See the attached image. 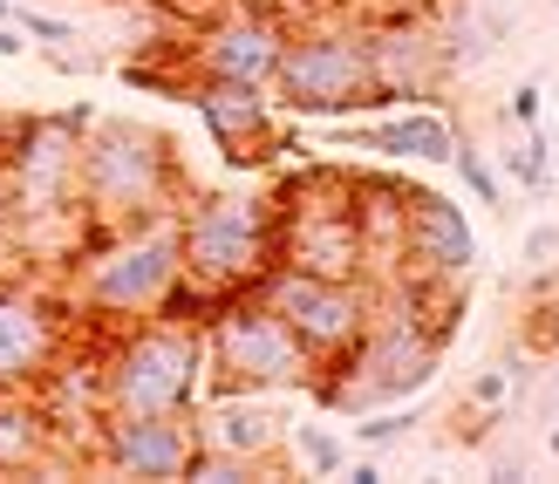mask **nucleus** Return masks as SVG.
Segmentation results:
<instances>
[{
	"instance_id": "7",
	"label": "nucleus",
	"mask_w": 559,
	"mask_h": 484,
	"mask_svg": "<svg viewBox=\"0 0 559 484\" xmlns=\"http://www.w3.org/2000/svg\"><path fill=\"white\" fill-rule=\"evenodd\" d=\"M205 382V328L144 315L123 321V334L103 349V416H151V410H191Z\"/></svg>"
},
{
	"instance_id": "10",
	"label": "nucleus",
	"mask_w": 559,
	"mask_h": 484,
	"mask_svg": "<svg viewBox=\"0 0 559 484\" xmlns=\"http://www.w3.org/2000/svg\"><path fill=\"white\" fill-rule=\"evenodd\" d=\"M260 300L287 315V328L321 355V368L342 362L376 321V294L361 280H328V273H300V267H273L260 280Z\"/></svg>"
},
{
	"instance_id": "9",
	"label": "nucleus",
	"mask_w": 559,
	"mask_h": 484,
	"mask_svg": "<svg viewBox=\"0 0 559 484\" xmlns=\"http://www.w3.org/2000/svg\"><path fill=\"white\" fill-rule=\"evenodd\" d=\"M0 151H8V219L21 233L82 225V123L75 117H35ZM82 239H90V225H82Z\"/></svg>"
},
{
	"instance_id": "12",
	"label": "nucleus",
	"mask_w": 559,
	"mask_h": 484,
	"mask_svg": "<svg viewBox=\"0 0 559 484\" xmlns=\"http://www.w3.org/2000/svg\"><path fill=\"white\" fill-rule=\"evenodd\" d=\"M403 212H409V246H403V273H424V280H451L464 287L471 267H478V233L451 191H430V185H403Z\"/></svg>"
},
{
	"instance_id": "25",
	"label": "nucleus",
	"mask_w": 559,
	"mask_h": 484,
	"mask_svg": "<svg viewBox=\"0 0 559 484\" xmlns=\"http://www.w3.org/2000/svg\"><path fill=\"white\" fill-rule=\"evenodd\" d=\"M14 21H21V35H35V42H75V27L69 21H55V14H41V8H14Z\"/></svg>"
},
{
	"instance_id": "31",
	"label": "nucleus",
	"mask_w": 559,
	"mask_h": 484,
	"mask_svg": "<svg viewBox=\"0 0 559 484\" xmlns=\"http://www.w3.org/2000/svg\"><path fill=\"white\" fill-rule=\"evenodd\" d=\"M27 42H21V21H0V62H8V55H21Z\"/></svg>"
},
{
	"instance_id": "33",
	"label": "nucleus",
	"mask_w": 559,
	"mask_h": 484,
	"mask_svg": "<svg viewBox=\"0 0 559 484\" xmlns=\"http://www.w3.org/2000/svg\"><path fill=\"white\" fill-rule=\"evenodd\" d=\"M546 458H559V423H546Z\"/></svg>"
},
{
	"instance_id": "2",
	"label": "nucleus",
	"mask_w": 559,
	"mask_h": 484,
	"mask_svg": "<svg viewBox=\"0 0 559 484\" xmlns=\"http://www.w3.org/2000/svg\"><path fill=\"white\" fill-rule=\"evenodd\" d=\"M185 205L178 185V144L151 123H96L82 137V225L117 233Z\"/></svg>"
},
{
	"instance_id": "13",
	"label": "nucleus",
	"mask_w": 559,
	"mask_h": 484,
	"mask_svg": "<svg viewBox=\"0 0 559 484\" xmlns=\"http://www.w3.org/2000/svg\"><path fill=\"white\" fill-rule=\"evenodd\" d=\"M191 103H199L205 130L218 137V151L233 164H260V157H280L294 151L287 137H273V90L266 82H233V75H199L191 82Z\"/></svg>"
},
{
	"instance_id": "28",
	"label": "nucleus",
	"mask_w": 559,
	"mask_h": 484,
	"mask_svg": "<svg viewBox=\"0 0 559 484\" xmlns=\"http://www.w3.org/2000/svg\"><path fill=\"white\" fill-rule=\"evenodd\" d=\"M512 117L525 130H539V82H519V90H512Z\"/></svg>"
},
{
	"instance_id": "20",
	"label": "nucleus",
	"mask_w": 559,
	"mask_h": 484,
	"mask_svg": "<svg viewBox=\"0 0 559 484\" xmlns=\"http://www.w3.org/2000/svg\"><path fill=\"white\" fill-rule=\"evenodd\" d=\"M451 164H457V178L471 185V198H485V205H506V178H498V164H491L478 144H471V137H457Z\"/></svg>"
},
{
	"instance_id": "14",
	"label": "nucleus",
	"mask_w": 559,
	"mask_h": 484,
	"mask_svg": "<svg viewBox=\"0 0 559 484\" xmlns=\"http://www.w3.org/2000/svg\"><path fill=\"white\" fill-rule=\"evenodd\" d=\"M62 349H69L62 307L27 287H0V389H41Z\"/></svg>"
},
{
	"instance_id": "15",
	"label": "nucleus",
	"mask_w": 559,
	"mask_h": 484,
	"mask_svg": "<svg viewBox=\"0 0 559 484\" xmlns=\"http://www.w3.org/2000/svg\"><path fill=\"white\" fill-rule=\"evenodd\" d=\"M342 151H369V157H416V164H451L457 151V123L443 109H403V117H376V123H355L342 117L328 130Z\"/></svg>"
},
{
	"instance_id": "27",
	"label": "nucleus",
	"mask_w": 559,
	"mask_h": 484,
	"mask_svg": "<svg viewBox=\"0 0 559 484\" xmlns=\"http://www.w3.org/2000/svg\"><path fill=\"white\" fill-rule=\"evenodd\" d=\"M525 260H533V267L559 260V233H552V225H533V233H525Z\"/></svg>"
},
{
	"instance_id": "34",
	"label": "nucleus",
	"mask_w": 559,
	"mask_h": 484,
	"mask_svg": "<svg viewBox=\"0 0 559 484\" xmlns=\"http://www.w3.org/2000/svg\"><path fill=\"white\" fill-rule=\"evenodd\" d=\"M0 21H14V0H0Z\"/></svg>"
},
{
	"instance_id": "11",
	"label": "nucleus",
	"mask_w": 559,
	"mask_h": 484,
	"mask_svg": "<svg viewBox=\"0 0 559 484\" xmlns=\"http://www.w3.org/2000/svg\"><path fill=\"white\" fill-rule=\"evenodd\" d=\"M199 458V423L191 410H151V416H109L96 430V464L117 477H185Z\"/></svg>"
},
{
	"instance_id": "8",
	"label": "nucleus",
	"mask_w": 559,
	"mask_h": 484,
	"mask_svg": "<svg viewBox=\"0 0 559 484\" xmlns=\"http://www.w3.org/2000/svg\"><path fill=\"white\" fill-rule=\"evenodd\" d=\"M273 225H280V267L328 273V280H369L361 252V219H355V178L342 170H294L273 191Z\"/></svg>"
},
{
	"instance_id": "30",
	"label": "nucleus",
	"mask_w": 559,
	"mask_h": 484,
	"mask_svg": "<svg viewBox=\"0 0 559 484\" xmlns=\"http://www.w3.org/2000/svg\"><path fill=\"white\" fill-rule=\"evenodd\" d=\"M539 423H559V368H552L546 389H539Z\"/></svg>"
},
{
	"instance_id": "6",
	"label": "nucleus",
	"mask_w": 559,
	"mask_h": 484,
	"mask_svg": "<svg viewBox=\"0 0 559 484\" xmlns=\"http://www.w3.org/2000/svg\"><path fill=\"white\" fill-rule=\"evenodd\" d=\"M205 376L212 396H287V389L314 396L321 355L287 328L280 307H266L260 294H239L205 321Z\"/></svg>"
},
{
	"instance_id": "24",
	"label": "nucleus",
	"mask_w": 559,
	"mask_h": 484,
	"mask_svg": "<svg viewBox=\"0 0 559 484\" xmlns=\"http://www.w3.org/2000/svg\"><path fill=\"white\" fill-rule=\"evenodd\" d=\"M525 355H559V300H539L525 315Z\"/></svg>"
},
{
	"instance_id": "3",
	"label": "nucleus",
	"mask_w": 559,
	"mask_h": 484,
	"mask_svg": "<svg viewBox=\"0 0 559 484\" xmlns=\"http://www.w3.org/2000/svg\"><path fill=\"white\" fill-rule=\"evenodd\" d=\"M178 252L185 280L218 307L239 294H260V280L280 267V225L273 198L260 191H205L178 205Z\"/></svg>"
},
{
	"instance_id": "16",
	"label": "nucleus",
	"mask_w": 559,
	"mask_h": 484,
	"mask_svg": "<svg viewBox=\"0 0 559 484\" xmlns=\"http://www.w3.org/2000/svg\"><path fill=\"white\" fill-rule=\"evenodd\" d=\"M280 48H287V27L266 14H226L199 42V75H233V82H266L280 69Z\"/></svg>"
},
{
	"instance_id": "4",
	"label": "nucleus",
	"mask_w": 559,
	"mask_h": 484,
	"mask_svg": "<svg viewBox=\"0 0 559 484\" xmlns=\"http://www.w3.org/2000/svg\"><path fill=\"white\" fill-rule=\"evenodd\" d=\"M185 280V252H178V212L144 219V225H117L75 246V280L69 300L96 321H144L164 307Z\"/></svg>"
},
{
	"instance_id": "23",
	"label": "nucleus",
	"mask_w": 559,
	"mask_h": 484,
	"mask_svg": "<svg viewBox=\"0 0 559 484\" xmlns=\"http://www.w3.org/2000/svg\"><path fill=\"white\" fill-rule=\"evenodd\" d=\"M506 396H512V362L506 368H478V376H471V389H464V410H506Z\"/></svg>"
},
{
	"instance_id": "18",
	"label": "nucleus",
	"mask_w": 559,
	"mask_h": 484,
	"mask_svg": "<svg viewBox=\"0 0 559 484\" xmlns=\"http://www.w3.org/2000/svg\"><path fill=\"white\" fill-rule=\"evenodd\" d=\"M62 437H55L48 410L35 403V389H0V477L8 471H41Z\"/></svg>"
},
{
	"instance_id": "29",
	"label": "nucleus",
	"mask_w": 559,
	"mask_h": 484,
	"mask_svg": "<svg viewBox=\"0 0 559 484\" xmlns=\"http://www.w3.org/2000/svg\"><path fill=\"white\" fill-rule=\"evenodd\" d=\"M342 484H382V464H376V458H348Z\"/></svg>"
},
{
	"instance_id": "22",
	"label": "nucleus",
	"mask_w": 559,
	"mask_h": 484,
	"mask_svg": "<svg viewBox=\"0 0 559 484\" xmlns=\"http://www.w3.org/2000/svg\"><path fill=\"white\" fill-rule=\"evenodd\" d=\"M506 164H512V178L539 198V191L552 185V164H546V130H533L525 144H512V151H506Z\"/></svg>"
},
{
	"instance_id": "17",
	"label": "nucleus",
	"mask_w": 559,
	"mask_h": 484,
	"mask_svg": "<svg viewBox=\"0 0 559 484\" xmlns=\"http://www.w3.org/2000/svg\"><path fill=\"white\" fill-rule=\"evenodd\" d=\"M287 410H273L266 396H212V416L199 423V444L239 450V458H273L287 437Z\"/></svg>"
},
{
	"instance_id": "5",
	"label": "nucleus",
	"mask_w": 559,
	"mask_h": 484,
	"mask_svg": "<svg viewBox=\"0 0 559 484\" xmlns=\"http://www.w3.org/2000/svg\"><path fill=\"white\" fill-rule=\"evenodd\" d=\"M273 103L294 109V117H369V109H389L396 96L382 90L376 75V48L355 21H314V27H287V48H280L273 69Z\"/></svg>"
},
{
	"instance_id": "32",
	"label": "nucleus",
	"mask_w": 559,
	"mask_h": 484,
	"mask_svg": "<svg viewBox=\"0 0 559 484\" xmlns=\"http://www.w3.org/2000/svg\"><path fill=\"white\" fill-rule=\"evenodd\" d=\"M0 219H8V151H0Z\"/></svg>"
},
{
	"instance_id": "26",
	"label": "nucleus",
	"mask_w": 559,
	"mask_h": 484,
	"mask_svg": "<svg viewBox=\"0 0 559 484\" xmlns=\"http://www.w3.org/2000/svg\"><path fill=\"white\" fill-rule=\"evenodd\" d=\"M328 21H361V14H389V0H307Z\"/></svg>"
},
{
	"instance_id": "21",
	"label": "nucleus",
	"mask_w": 559,
	"mask_h": 484,
	"mask_svg": "<svg viewBox=\"0 0 559 484\" xmlns=\"http://www.w3.org/2000/svg\"><path fill=\"white\" fill-rule=\"evenodd\" d=\"M416 423H424L416 410H403V403H382V410H369V416L355 423V444H361V450H389V444H403V437L416 430Z\"/></svg>"
},
{
	"instance_id": "19",
	"label": "nucleus",
	"mask_w": 559,
	"mask_h": 484,
	"mask_svg": "<svg viewBox=\"0 0 559 484\" xmlns=\"http://www.w3.org/2000/svg\"><path fill=\"white\" fill-rule=\"evenodd\" d=\"M287 437H294L300 464L314 471V477H342L348 471V437H334L328 423H287Z\"/></svg>"
},
{
	"instance_id": "1",
	"label": "nucleus",
	"mask_w": 559,
	"mask_h": 484,
	"mask_svg": "<svg viewBox=\"0 0 559 484\" xmlns=\"http://www.w3.org/2000/svg\"><path fill=\"white\" fill-rule=\"evenodd\" d=\"M443 341H451V328H443L437 315H424L403 280H389L382 315L369 321V334H361L342 362L321 368L314 396L328 410H342V416H369L382 403H409V396L437 376Z\"/></svg>"
}]
</instances>
